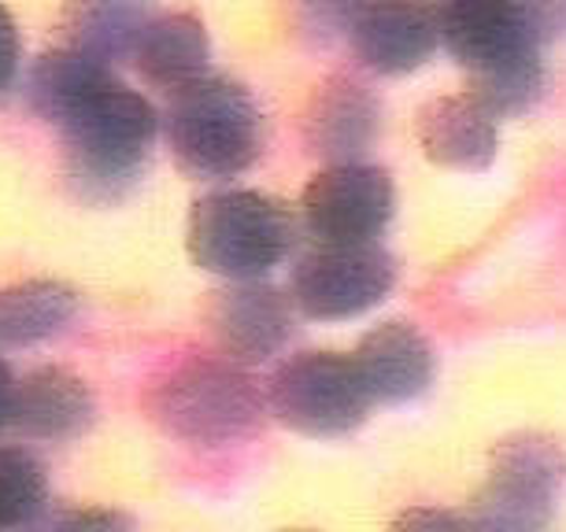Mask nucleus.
Returning <instances> with one entry per match:
<instances>
[{
	"label": "nucleus",
	"mask_w": 566,
	"mask_h": 532,
	"mask_svg": "<svg viewBox=\"0 0 566 532\" xmlns=\"http://www.w3.org/2000/svg\"><path fill=\"white\" fill-rule=\"evenodd\" d=\"M430 4L441 23V45L467 74V93H474L500 119L526 111L544 82V45L522 15L518 0H430Z\"/></svg>",
	"instance_id": "nucleus-1"
},
{
	"label": "nucleus",
	"mask_w": 566,
	"mask_h": 532,
	"mask_svg": "<svg viewBox=\"0 0 566 532\" xmlns=\"http://www.w3.org/2000/svg\"><path fill=\"white\" fill-rule=\"evenodd\" d=\"M159 111L137 89L115 78L60 126L63 174L85 204H119L142 182L159 137Z\"/></svg>",
	"instance_id": "nucleus-2"
},
{
	"label": "nucleus",
	"mask_w": 566,
	"mask_h": 532,
	"mask_svg": "<svg viewBox=\"0 0 566 532\" xmlns=\"http://www.w3.org/2000/svg\"><path fill=\"white\" fill-rule=\"evenodd\" d=\"M164 137L186 178L230 182L263 156V111L249 85L227 74H205L170 93Z\"/></svg>",
	"instance_id": "nucleus-3"
},
{
	"label": "nucleus",
	"mask_w": 566,
	"mask_h": 532,
	"mask_svg": "<svg viewBox=\"0 0 566 532\" xmlns=\"http://www.w3.org/2000/svg\"><path fill=\"white\" fill-rule=\"evenodd\" d=\"M145 407L148 418L178 440L193 448H222L260 429L266 396L241 363H230L227 355H197L170 366L148 389Z\"/></svg>",
	"instance_id": "nucleus-4"
},
{
	"label": "nucleus",
	"mask_w": 566,
	"mask_h": 532,
	"mask_svg": "<svg viewBox=\"0 0 566 532\" xmlns=\"http://www.w3.org/2000/svg\"><path fill=\"white\" fill-rule=\"evenodd\" d=\"M296 244V219L282 200L252 189H219L189 211L186 248L200 270L227 281H263Z\"/></svg>",
	"instance_id": "nucleus-5"
},
{
	"label": "nucleus",
	"mask_w": 566,
	"mask_h": 532,
	"mask_svg": "<svg viewBox=\"0 0 566 532\" xmlns=\"http://www.w3.org/2000/svg\"><path fill=\"white\" fill-rule=\"evenodd\" d=\"M563 485L566 455L552 436H504L489 455L485 481L467 518L474 532H548Z\"/></svg>",
	"instance_id": "nucleus-6"
},
{
	"label": "nucleus",
	"mask_w": 566,
	"mask_h": 532,
	"mask_svg": "<svg viewBox=\"0 0 566 532\" xmlns=\"http://www.w3.org/2000/svg\"><path fill=\"white\" fill-rule=\"evenodd\" d=\"M266 407L285 429L329 440L356 433L374 407L356 359L340 351H301L274 370Z\"/></svg>",
	"instance_id": "nucleus-7"
},
{
	"label": "nucleus",
	"mask_w": 566,
	"mask_h": 532,
	"mask_svg": "<svg viewBox=\"0 0 566 532\" xmlns=\"http://www.w3.org/2000/svg\"><path fill=\"white\" fill-rule=\"evenodd\" d=\"M397 285V263L370 244H315L293 266L290 300L312 322H348L378 307Z\"/></svg>",
	"instance_id": "nucleus-8"
},
{
	"label": "nucleus",
	"mask_w": 566,
	"mask_h": 532,
	"mask_svg": "<svg viewBox=\"0 0 566 532\" xmlns=\"http://www.w3.org/2000/svg\"><path fill=\"white\" fill-rule=\"evenodd\" d=\"M397 189L386 167L329 163L304 185L301 222L315 244H370L389 230Z\"/></svg>",
	"instance_id": "nucleus-9"
},
{
	"label": "nucleus",
	"mask_w": 566,
	"mask_h": 532,
	"mask_svg": "<svg viewBox=\"0 0 566 532\" xmlns=\"http://www.w3.org/2000/svg\"><path fill=\"white\" fill-rule=\"evenodd\" d=\"M208 329L219 355L241 366H260L290 344L293 300L266 281H230L227 289L211 292Z\"/></svg>",
	"instance_id": "nucleus-10"
},
{
	"label": "nucleus",
	"mask_w": 566,
	"mask_h": 532,
	"mask_svg": "<svg viewBox=\"0 0 566 532\" xmlns=\"http://www.w3.org/2000/svg\"><path fill=\"white\" fill-rule=\"evenodd\" d=\"M363 67L386 78L419 71L441 45V23L430 0H367L348 26Z\"/></svg>",
	"instance_id": "nucleus-11"
},
{
	"label": "nucleus",
	"mask_w": 566,
	"mask_h": 532,
	"mask_svg": "<svg viewBox=\"0 0 566 532\" xmlns=\"http://www.w3.org/2000/svg\"><path fill=\"white\" fill-rule=\"evenodd\" d=\"M415 137L430 163L478 174L496 163L500 115L489 111L474 93H452V97L430 100L419 111Z\"/></svg>",
	"instance_id": "nucleus-12"
},
{
	"label": "nucleus",
	"mask_w": 566,
	"mask_h": 532,
	"mask_svg": "<svg viewBox=\"0 0 566 532\" xmlns=\"http://www.w3.org/2000/svg\"><path fill=\"white\" fill-rule=\"evenodd\" d=\"M381 130V108L367 85L329 78L312 93L304 111V141L329 163H359Z\"/></svg>",
	"instance_id": "nucleus-13"
},
{
	"label": "nucleus",
	"mask_w": 566,
	"mask_h": 532,
	"mask_svg": "<svg viewBox=\"0 0 566 532\" xmlns=\"http://www.w3.org/2000/svg\"><path fill=\"white\" fill-rule=\"evenodd\" d=\"M363 381H367L374 403H397L419 400L433 381L437 359L433 348L415 326L403 322H381L374 326L367 337L359 340V348L352 351Z\"/></svg>",
	"instance_id": "nucleus-14"
},
{
	"label": "nucleus",
	"mask_w": 566,
	"mask_h": 532,
	"mask_svg": "<svg viewBox=\"0 0 566 532\" xmlns=\"http://www.w3.org/2000/svg\"><path fill=\"white\" fill-rule=\"evenodd\" d=\"M90 385L63 366H38L15 381L12 425L30 440H74L93 425Z\"/></svg>",
	"instance_id": "nucleus-15"
},
{
	"label": "nucleus",
	"mask_w": 566,
	"mask_h": 532,
	"mask_svg": "<svg viewBox=\"0 0 566 532\" xmlns=\"http://www.w3.org/2000/svg\"><path fill=\"white\" fill-rule=\"evenodd\" d=\"M153 19L156 0H63L60 34L63 45L115 67L119 60H134Z\"/></svg>",
	"instance_id": "nucleus-16"
},
{
	"label": "nucleus",
	"mask_w": 566,
	"mask_h": 532,
	"mask_svg": "<svg viewBox=\"0 0 566 532\" xmlns=\"http://www.w3.org/2000/svg\"><path fill=\"white\" fill-rule=\"evenodd\" d=\"M134 67L159 93H178L211 74V41L193 12L156 15L134 49Z\"/></svg>",
	"instance_id": "nucleus-17"
},
{
	"label": "nucleus",
	"mask_w": 566,
	"mask_h": 532,
	"mask_svg": "<svg viewBox=\"0 0 566 532\" xmlns=\"http://www.w3.org/2000/svg\"><path fill=\"white\" fill-rule=\"evenodd\" d=\"M115 82L108 63L85 56V52L60 45L41 52L34 71H30V104L45 123L60 130L74 111L85 108L97 93Z\"/></svg>",
	"instance_id": "nucleus-18"
},
{
	"label": "nucleus",
	"mask_w": 566,
	"mask_h": 532,
	"mask_svg": "<svg viewBox=\"0 0 566 532\" xmlns=\"http://www.w3.org/2000/svg\"><path fill=\"white\" fill-rule=\"evenodd\" d=\"M78 311V292L63 281L34 278L0 285V348H27L56 337Z\"/></svg>",
	"instance_id": "nucleus-19"
},
{
	"label": "nucleus",
	"mask_w": 566,
	"mask_h": 532,
	"mask_svg": "<svg viewBox=\"0 0 566 532\" xmlns=\"http://www.w3.org/2000/svg\"><path fill=\"white\" fill-rule=\"evenodd\" d=\"M45 503V466L23 448H0V532L30 525Z\"/></svg>",
	"instance_id": "nucleus-20"
},
{
	"label": "nucleus",
	"mask_w": 566,
	"mask_h": 532,
	"mask_svg": "<svg viewBox=\"0 0 566 532\" xmlns=\"http://www.w3.org/2000/svg\"><path fill=\"white\" fill-rule=\"evenodd\" d=\"M363 4H367V0H293L304 34L323 38V41L334 34H345Z\"/></svg>",
	"instance_id": "nucleus-21"
},
{
	"label": "nucleus",
	"mask_w": 566,
	"mask_h": 532,
	"mask_svg": "<svg viewBox=\"0 0 566 532\" xmlns=\"http://www.w3.org/2000/svg\"><path fill=\"white\" fill-rule=\"evenodd\" d=\"M49 532H134L119 510H104V507H74L52 521Z\"/></svg>",
	"instance_id": "nucleus-22"
},
{
	"label": "nucleus",
	"mask_w": 566,
	"mask_h": 532,
	"mask_svg": "<svg viewBox=\"0 0 566 532\" xmlns=\"http://www.w3.org/2000/svg\"><path fill=\"white\" fill-rule=\"evenodd\" d=\"M389 532H474V525H470V518H459L452 510L411 507L392 521Z\"/></svg>",
	"instance_id": "nucleus-23"
},
{
	"label": "nucleus",
	"mask_w": 566,
	"mask_h": 532,
	"mask_svg": "<svg viewBox=\"0 0 566 532\" xmlns=\"http://www.w3.org/2000/svg\"><path fill=\"white\" fill-rule=\"evenodd\" d=\"M522 15L541 38V45L566 38V0H518Z\"/></svg>",
	"instance_id": "nucleus-24"
},
{
	"label": "nucleus",
	"mask_w": 566,
	"mask_h": 532,
	"mask_svg": "<svg viewBox=\"0 0 566 532\" xmlns=\"http://www.w3.org/2000/svg\"><path fill=\"white\" fill-rule=\"evenodd\" d=\"M15 71H19V30L12 12L0 4V93L15 82Z\"/></svg>",
	"instance_id": "nucleus-25"
},
{
	"label": "nucleus",
	"mask_w": 566,
	"mask_h": 532,
	"mask_svg": "<svg viewBox=\"0 0 566 532\" xmlns=\"http://www.w3.org/2000/svg\"><path fill=\"white\" fill-rule=\"evenodd\" d=\"M15 374L12 366L0 359V429H8L12 425V407H15Z\"/></svg>",
	"instance_id": "nucleus-26"
},
{
	"label": "nucleus",
	"mask_w": 566,
	"mask_h": 532,
	"mask_svg": "<svg viewBox=\"0 0 566 532\" xmlns=\"http://www.w3.org/2000/svg\"><path fill=\"white\" fill-rule=\"evenodd\" d=\"M293 532H307V529H293Z\"/></svg>",
	"instance_id": "nucleus-27"
}]
</instances>
